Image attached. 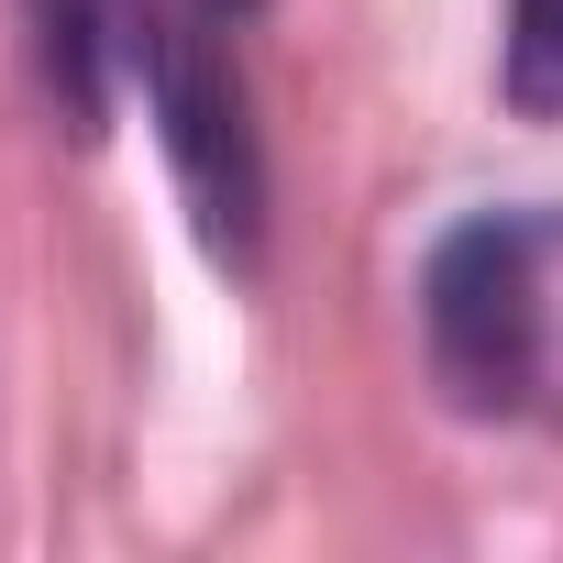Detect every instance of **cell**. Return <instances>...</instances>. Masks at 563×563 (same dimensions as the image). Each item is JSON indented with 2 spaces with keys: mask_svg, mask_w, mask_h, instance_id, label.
Segmentation results:
<instances>
[{
  "mask_svg": "<svg viewBox=\"0 0 563 563\" xmlns=\"http://www.w3.org/2000/svg\"><path fill=\"white\" fill-rule=\"evenodd\" d=\"M420 343L453 409L530 420L563 409V221L475 210L420 265Z\"/></svg>",
  "mask_w": 563,
  "mask_h": 563,
  "instance_id": "6da1fadb",
  "label": "cell"
},
{
  "mask_svg": "<svg viewBox=\"0 0 563 563\" xmlns=\"http://www.w3.org/2000/svg\"><path fill=\"white\" fill-rule=\"evenodd\" d=\"M133 78H144V111H155V144L177 166V199L199 221V243L221 265H254V221H265V166H254V122H243V78L232 56L177 23V12H144L133 23Z\"/></svg>",
  "mask_w": 563,
  "mask_h": 563,
  "instance_id": "7a4b0ae2",
  "label": "cell"
},
{
  "mask_svg": "<svg viewBox=\"0 0 563 563\" xmlns=\"http://www.w3.org/2000/svg\"><path fill=\"white\" fill-rule=\"evenodd\" d=\"M133 0H34V34H45V78L67 100L78 133L111 122V67H133Z\"/></svg>",
  "mask_w": 563,
  "mask_h": 563,
  "instance_id": "3957f363",
  "label": "cell"
},
{
  "mask_svg": "<svg viewBox=\"0 0 563 563\" xmlns=\"http://www.w3.org/2000/svg\"><path fill=\"white\" fill-rule=\"evenodd\" d=\"M497 100H508L519 122H563V0H508Z\"/></svg>",
  "mask_w": 563,
  "mask_h": 563,
  "instance_id": "277c9868",
  "label": "cell"
},
{
  "mask_svg": "<svg viewBox=\"0 0 563 563\" xmlns=\"http://www.w3.org/2000/svg\"><path fill=\"white\" fill-rule=\"evenodd\" d=\"M199 12H254V0H199Z\"/></svg>",
  "mask_w": 563,
  "mask_h": 563,
  "instance_id": "5b68a950",
  "label": "cell"
}]
</instances>
